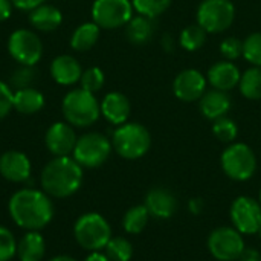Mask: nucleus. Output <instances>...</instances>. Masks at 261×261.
Here are the masks:
<instances>
[{
  "mask_svg": "<svg viewBox=\"0 0 261 261\" xmlns=\"http://www.w3.org/2000/svg\"><path fill=\"white\" fill-rule=\"evenodd\" d=\"M162 47L167 50V52H173L174 49V40L170 34H165L164 38H162Z\"/></svg>",
  "mask_w": 261,
  "mask_h": 261,
  "instance_id": "41",
  "label": "nucleus"
},
{
  "mask_svg": "<svg viewBox=\"0 0 261 261\" xmlns=\"http://www.w3.org/2000/svg\"><path fill=\"white\" fill-rule=\"evenodd\" d=\"M106 255L110 261H130L133 255V246L127 239L115 237L106 245Z\"/></svg>",
  "mask_w": 261,
  "mask_h": 261,
  "instance_id": "29",
  "label": "nucleus"
},
{
  "mask_svg": "<svg viewBox=\"0 0 261 261\" xmlns=\"http://www.w3.org/2000/svg\"><path fill=\"white\" fill-rule=\"evenodd\" d=\"M83 184V167L69 156H60L47 162L41 171V187L54 197L75 194Z\"/></svg>",
  "mask_w": 261,
  "mask_h": 261,
  "instance_id": "2",
  "label": "nucleus"
},
{
  "mask_svg": "<svg viewBox=\"0 0 261 261\" xmlns=\"http://www.w3.org/2000/svg\"><path fill=\"white\" fill-rule=\"evenodd\" d=\"M236 261H237V260H236Z\"/></svg>",
  "mask_w": 261,
  "mask_h": 261,
  "instance_id": "47",
  "label": "nucleus"
},
{
  "mask_svg": "<svg viewBox=\"0 0 261 261\" xmlns=\"http://www.w3.org/2000/svg\"><path fill=\"white\" fill-rule=\"evenodd\" d=\"M222 168L225 174L237 182L251 179L257 170V158L254 150L243 142L229 144L220 158Z\"/></svg>",
  "mask_w": 261,
  "mask_h": 261,
  "instance_id": "5",
  "label": "nucleus"
},
{
  "mask_svg": "<svg viewBox=\"0 0 261 261\" xmlns=\"http://www.w3.org/2000/svg\"><path fill=\"white\" fill-rule=\"evenodd\" d=\"M236 20V6L231 0H202L197 8L196 23L208 34H222Z\"/></svg>",
  "mask_w": 261,
  "mask_h": 261,
  "instance_id": "7",
  "label": "nucleus"
},
{
  "mask_svg": "<svg viewBox=\"0 0 261 261\" xmlns=\"http://www.w3.org/2000/svg\"><path fill=\"white\" fill-rule=\"evenodd\" d=\"M213 122H214L213 124V133L219 141H222L225 144H232L236 141V138L239 135V127L234 122V119L223 116V118H219Z\"/></svg>",
  "mask_w": 261,
  "mask_h": 261,
  "instance_id": "31",
  "label": "nucleus"
},
{
  "mask_svg": "<svg viewBox=\"0 0 261 261\" xmlns=\"http://www.w3.org/2000/svg\"><path fill=\"white\" fill-rule=\"evenodd\" d=\"M150 219V213L145 205H138L130 208L122 219V226L128 234H139L145 229Z\"/></svg>",
  "mask_w": 261,
  "mask_h": 261,
  "instance_id": "28",
  "label": "nucleus"
},
{
  "mask_svg": "<svg viewBox=\"0 0 261 261\" xmlns=\"http://www.w3.org/2000/svg\"><path fill=\"white\" fill-rule=\"evenodd\" d=\"M37 69L35 66H20L18 69L14 70V73L9 78V86L11 89L20 90L26 87H32V84L37 80Z\"/></svg>",
  "mask_w": 261,
  "mask_h": 261,
  "instance_id": "32",
  "label": "nucleus"
},
{
  "mask_svg": "<svg viewBox=\"0 0 261 261\" xmlns=\"http://www.w3.org/2000/svg\"><path fill=\"white\" fill-rule=\"evenodd\" d=\"M132 0H95L92 5V21L101 29H118L133 17Z\"/></svg>",
  "mask_w": 261,
  "mask_h": 261,
  "instance_id": "9",
  "label": "nucleus"
},
{
  "mask_svg": "<svg viewBox=\"0 0 261 261\" xmlns=\"http://www.w3.org/2000/svg\"><path fill=\"white\" fill-rule=\"evenodd\" d=\"M12 220L28 231H40L52 220L54 206L49 197L37 190H20L9 200Z\"/></svg>",
  "mask_w": 261,
  "mask_h": 261,
  "instance_id": "1",
  "label": "nucleus"
},
{
  "mask_svg": "<svg viewBox=\"0 0 261 261\" xmlns=\"http://www.w3.org/2000/svg\"><path fill=\"white\" fill-rule=\"evenodd\" d=\"M29 23L34 29L40 32H52L61 26L63 14L57 6L43 3L29 11Z\"/></svg>",
  "mask_w": 261,
  "mask_h": 261,
  "instance_id": "21",
  "label": "nucleus"
},
{
  "mask_svg": "<svg viewBox=\"0 0 261 261\" xmlns=\"http://www.w3.org/2000/svg\"><path fill=\"white\" fill-rule=\"evenodd\" d=\"M0 174L9 182H24L31 176V162L21 151H6L0 156Z\"/></svg>",
  "mask_w": 261,
  "mask_h": 261,
  "instance_id": "17",
  "label": "nucleus"
},
{
  "mask_svg": "<svg viewBox=\"0 0 261 261\" xmlns=\"http://www.w3.org/2000/svg\"><path fill=\"white\" fill-rule=\"evenodd\" d=\"M240 261H261V254L255 248H245L242 255L239 257Z\"/></svg>",
  "mask_w": 261,
  "mask_h": 261,
  "instance_id": "39",
  "label": "nucleus"
},
{
  "mask_svg": "<svg viewBox=\"0 0 261 261\" xmlns=\"http://www.w3.org/2000/svg\"><path fill=\"white\" fill-rule=\"evenodd\" d=\"M240 93L251 101L261 99V67L252 66L246 72L242 73L240 83H239Z\"/></svg>",
  "mask_w": 261,
  "mask_h": 261,
  "instance_id": "26",
  "label": "nucleus"
},
{
  "mask_svg": "<svg viewBox=\"0 0 261 261\" xmlns=\"http://www.w3.org/2000/svg\"><path fill=\"white\" fill-rule=\"evenodd\" d=\"M220 54L228 61L237 60L239 57L243 55V41L239 40L237 37H228V38L222 40V43H220Z\"/></svg>",
  "mask_w": 261,
  "mask_h": 261,
  "instance_id": "36",
  "label": "nucleus"
},
{
  "mask_svg": "<svg viewBox=\"0 0 261 261\" xmlns=\"http://www.w3.org/2000/svg\"><path fill=\"white\" fill-rule=\"evenodd\" d=\"M145 208L151 217L170 219L177 211V199L167 188H153L145 196Z\"/></svg>",
  "mask_w": 261,
  "mask_h": 261,
  "instance_id": "16",
  "label": "nucleus"
},
{
  "mask_svg": "<svg viewBox=\"0 0 261 261\" xmlns=\"http://www.w3.org/2000/svg\"><path fill=\"white\" fill-rule=\"evenodd\" d=\"M83 67L72 55H58L50 63V76L60 86H72L81 80Z\"/></svg>",
  "mask_w": 261,
  "mask_h": 261,
  "instance_id": "19",
  "label": "nucleus"
},
{
  "mask_svg": "<svg viewBox=\"0 0 261 261\" xmlns=\"http://www.w3.org/2000/svg\"><path fill=\"white\" fill-rule=\"evenodd\" d=\"M112 148V142L107 136L92 132L78 138L72 154L81 167L98 168L109 159Z\"/></svg>",
  "mask_w": 261,
  "mask_h": 261,
  "instance_id": "8",
  "label": "nucleus"
},
{
  "mask_svg": "<svg viewBox=\"0 0 261 261\" xmlns=\"http://www.w3.org/2000/svg\"><path fill=\"white\" fill-rule=\"evenodd\" d=\"M171 2L173 0H132V5L138 14L158 18L171 6Z\"/></svg>",
  "mask_w": 261,
  "mask_h": 261,
  "instance_id": "30",
  "label": "nucleus"
},
{
  "mask_svg": "<svg viewBox=\"0 0 261 261\" xmlns=\"http://www.w3.org/2000/svg\"><path fill=\"white\" fill-rule=\"evenodd\" d=\"M86 261H110L107 258V255H102V254H99V252H93V254H90Z\"/></svg>",
  "mask_w": 261,
  "mask_h": 261,
  "instance_id": "43",
  "label": "nucleus"
},
{
  "mask_svg": "<svg viewBox=\"0 0 261 261\" xmlns=\"http://www.w3.org/2000/svg\"><path fill=\"white\" fill-rule=\"evenodd\" d=\"M208 80L197 69H184L173 81V93L179 101L194 102L199 101L206 92Z\"/></svg>",
  "mask_w": 261,
  "mask_h": 261,
  "instance_id": "13",
  "label": "nucleus"
},
{
  "mask_svg": "<svg viewBox=\"0 0 261 261\" xmlns=\"http://www.w3.org/2000/svg\"><path fill=\"white\" fill-rule=\"evenodd\" d=\"M242 234L231 226L216 228L208 237V249L219 261H236L245 249Z\"/></svg>",
  "mask_w": 261,
  "mask_h": 261,
  "instance_id": "11",
  "label": "nucleus"
},
{
  "mask_svg": "<svg viewBox=\"0 0 261 261\" xmlns=\"http://www.w3.org/2000/svg\"><path fill=\"white\" fill-rule=\"evenodd\" d=\"M44 2H46V0H11L12 6H15V8L20 9V11H26V12L35 9L37 6L43 5Z\"/></svg>",
  "mask_w": 261,
  "mask_h": 261,
  "instance_id": "38",
  "label": "nucleus"
},
{
  "mask_svg": "<svg viewBox=\"0 0 261 261\" xmlns=\"http://www.w3.org/2000/svg\"><path fill=\"white\" fill-rule=\"evenodd\" d=\"M17 252V243L14 236L5 226H0V261H8Z\"/></svg>",
  "mask_w": 261,
  "mask_h": 261,
  "instance_id": "35",
  "label": "nucleus"
},
{
  "mask_svg": "<svg viewBox=\"0 0 261 261\" xmlns=\"http://www.w3.org/2000/svg\"><path fill=\"white\" fill-rule=\"evenodd\" d=\"M112 147L115 151L128 161L145 156L151 147V135L139 122H125L118 125L112 136Z\"/></svg>",
  "mask_w": 261,
  "mask_h": 261,
  "instance_id": "4",
  "label": "nucleus"
},
{
  "mask_svg": "<svg viewBox=\"0 0 261 261\" xmlns=\"http://www.w3.org/2000/svg\"><path fill=\"white\" fill-rule=\"evenodd\" d=\"M46 243L37 231H29L17 243V255L20 261H40L44 257Z\"/></svg>",
  "mask_w": 261,
  "mask_h": 261,
  "instance_id": "25",
  "label": "nucleus"
},
{
  "mask_svg": "<svg viewBox=\"0 0 261 261\" xmlns=\"http://www.w3.org/2000/svg\"><path fill=\"white\" fill-rule=\"evenodd\" d=\"M206 35H208V32L200 24L193 23L182 29V32L179 35V44L182 49H185L188 52H196L200 47H203V44L206 43Z\"/></svg>",
  "mask_w": 261,
  "mask_h": 261,
  "instance_id": "27",
  "label": "nucleus"
},
{
  "mask_svg": "<svg viewBox=\"0 0 261 261\" xmlns=\"http://www.w3.org/2000/svg\"><path fill=\"white\" fill-rule=\"evenodd\" d=\"M49 261H76L75 258H72V257H67V255H60V257H55V258H52V260Z\"/></svg>",
  "mask_w": 261,
  "mask_h": 261,
  "instance_id": "44",
  "label": "nucleus"
},
{
  "mask_svg": "<svg viewBox=\"0 0 261 261\" xmlns=\"http://www.w3.org/2000/svg\"><path fill=\"white\" fill-rule=\"evenodd\" d=\"M260 205H261V191H260Z\"/></svg>",
  "mask_w": 261,
  "mask_h": 261,
  "instance_id": "46",
  "label": "nucleus"
},
{
  "mask_svg": "<svg viewBox=\"0 0 261 261\" xmlns=\"http://www.w3.org/2000/svg\"><path fill=\"white\" fill-rule=\"evenodd\" d=\"M14 109V92L9 84L0 81V121Z\"/></svg>",
  "mask_w": 261,
  "mask_h": 261,
  "instance_id": "37",
  "label": "nucleus"
},
{
  "mask_svg": "<svg viewBox=\"0 0 261 261\" xmlns=\"http://www.w3.org/2000/svg\"><path fill=\"white\" fill-rule=\"evenodd\" d=\"M61 110L66 122L72 127H90L101 115V106L95 98V93L81 87L66 93L61 102Z\"/></svg>",
  "mask_w": 261,
  "mask_h": 261,
  "instance_id": "3",
  "label": "nucleus"
},
{
  "mask_svg": "<svg viewBox=\"0 0 261 261\" xmlns=\"http://www.w3.org/2000/svg\"><path fill=\"white\" fill-rule=\"evenodd\" d=\"M190 210L193 214H200V211L203 210V200L202 199H193L190 202Z\"/></svg>",
  "mask_w": 261,
  "mask_h": 261,
  "instance_id": "42",
  "label": "nucleus"
},
{
  "mask_svg": "<svg viewBox=\"0 0 261 261\" xmlns=\"http://www.w3.org/2000/svg\"><path fill=\"white\" fill-rule=\"evenodd\" d=\"M106 83V75L104 72L99 69V67H89L83 72L81 75V80H80V84H81V89L90 92V93H96L102 89Z\"/></svg>",
  "mask_w": 261,
  "mask_h": 261,
  "instance_id": "34",
  "label": "nucleus"
},
{
  "mask_svg": "<svg viewBox=\"0 0 261 261\" xmlns=\"http://www.w3.org/2000/svg\"><path fill=\"white\" fill-rule=\"evenodd\" d=\"M240 78H242L240 69L237 67V64L228 60L214 63L206 73L208 84H211L213 89L223 90V92H229L236 89L240 83Z\"/></svg>",
  "mask_w": 261,
  "mask_h": 261,
  "instance_id": "15",
  "label": "nucleus"
},
{
  "mask_svg": "<svg viewBox=\"0 0 261 261\" xmlns=\"http://www.w3.org/2000/svg\"><path fill=\"white\" fill-rule=\"evenodd\" d=\"M231 222L240 234H257L261 228V205L252 197H237L231 205Z\"/></svg>",
  "mask_w": 261,
  "mask_h": 261,
  "instance_id": "12",
  "label": "nucleus"
},
{
  "mask_svg": "<svg viewBox=\"0 0 261 261\" xmlns=\"http://www.w3.org/2000/svg\"><path fill=\"white\" fill-rule=\"evenodd\" d=\"M101 28L95 21L81 23L70 37V47L76 52L90 50L99 40Z\"/></svg>",
  "mask_w": 261,
  "mask_h": 261,
  "instance_id": "24",
  "label": "nucleus"
},
{
  "mask_svg": "<svg viewBox=\"0 0 261 261\" xmlns=\"http://www.w3.org/2000/svg\"><path fill=\"white\" fill-rule=\"evenodd\" d=\"M99 106H101V115L113 125L125 124L132 112L130 99L121 92L107 93L99 102Z\"/></svg>",
  "mask_w": 261,
  "mask_h": 261,
  "instance_id": "18",
  "label": "nucleus"
},
{
  "mask_svg": "<svg viewBox=\"0 0 261 261\" xmlns=\"http://www.w3.org/2000/svg\"><path fill=\"white\" fill-rule=\"evenodd\" d=\"M44 107V96L35 87H26L14 92V109L21 115L38 113Z\"/></svg>",
  "mask_w": 261,
  "mask_h": 261,
  "instance_id": "23",
  "label": "nucleus"
},
{
  "mask_svg": "<svg viewBox=\"0 0 261 261\" xmlns=\"http://www.w3.org/2000/svg\"><path fill=\"white\" fill-rule=\"evenodd\" d=\"M243 57L252 66L261 67V32H252L243 40Z\"/></svg>",
  "mask_w": 261,
  "mask_h": 261,
  "instance_id": "33",
  "label": "nucleus"
},
{
  "mask_svg": "<svg viewBox=\"0 0 261 261\" xmlns=\"http://www.w3.org/2000/svg\"><path fill=\"white\" fill-rule=\"evenodd\" d=\"M156 28V18L138 14L136 17H132L125 24V37L132 44L142 46L154 37Z\"/></svg>",
  "mask_w": 261,
  "mask_h": 261,
  "instance_id": "22",
  "label": "nucleus"
},
{
  "mask_svg": "<svg viewBox=\"0 0 261 261\" xmlns=\"http://www.w3.org/2000/svg\"><path fill=\"white\" fill-rule=\"evenodd\" d=\"M257 236H258V237H260V239H261V228H260V229H258V232H257Z\"/></svg>",
  "mask_w": 261,
  "mask_h": 261,
  "instance_id": "45",
  "label": "nucleus"
},
{
  "mask_svg": "<svg viewBox=\"0 0 261 261\" xmlns=\"http://www.w3.org/2000/svg\"><path fill=\"white\" fill-rule=\"evenodd\" d=\"M8 52L20 66H35L43 57V43L34 31L17 29L8 38Z\"/></svg>",
  "mask_w": 261,
  "mask_h": 261,
  "instance_id": "10",
  "label": "nucleus"
},
{
  "mask_svg": "<svg viewBox=\"0 0 261 261\" xmlns=\"http://www.w3.org/2000/svg\"><path fill=\"white\" fill-rule=\"evenodd\" d=\"M76 135L69 122H55L46 132V147L55 156H69L76 145Z\"/></svg>",
  "mask_w": 261,
  "mask_h": 261,
  "instance_id": "14",
  "label": "nucleus"
},
{
  "mask_svg": "<svg viewBox=\"0 0 261 261\" xmlns=\"http://www.w3.org/2000/svg\"><path fill=\"white\" fill-rule=\"evenodd\" d=\"M231 106L232 101L229 93L217 89L205 92L203 96L199 99V109L202 115L210 121H216L219 118L226 116L228 112L231 110Z\"/></svg>",
  "mask_w": 261,
  "mask_h": 261,
  "instance_id": "20",
  "label": "nucleus"
},
{
  "mask_svg": "<svg viewBox=\"0 0 261 261\" xmlns=\"http://www.w3.org/2000/svg\"><path fill=\"white\" fill-rule=\"evenodd\" d=\"M12 14V3L11 0H0V23L6 21Z\"/></svg>",
  "mask_w": 261,
  "mask_h": 261,
  "instance_id": "40",
  "label": "nucleus"
},
{
  "mask_svg": "<svg viewBox=\"0 0 261 261\" xmlns=\"http://www.w3.org/2000/svg\"><path fill=\"white\" fill-rule=\"evenodd\" d=\"M73 234L80 246L87 251H99L106 248L112 239V229L107 220L96 213H87L81 216L73 228Z\"/></svg>",
  "mask_w": 261,
  "mask_h": 261,
  "instance_id": "6",
  "label": "nucleus"
}]
</instances>
